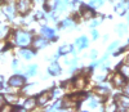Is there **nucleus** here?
I'll use <instances>...</instances> for the list:
<instances>
[{"label":"nucleus","instance_id":"32","mask_svg":"<svg viewBox=\"0 0 129 112\" xmlns=\"http://www.w3.org/2000/svg\"><path fill=\"white\" fill-rule=\"evenodd\" d=\"M124 93H125L126 95H129V84L125 85V88H124Z\"/></svg>","mask_w":129,"mask_h":112},{"label":"nucleus","instance_id":"28","mask_svg":"<svg viewBox=\"0 0 129 112\" xmlns=\"http://www.w3.org/2000/svg\"><path fill=\"white\" fill-rule=\"evenodd\" d=\"M59 107H61V102H56V104L53 106V107H50L49 111H54V109H57V108H59Z\"/></svg>","mask_w":129,"mask_h":112},{"label":"nucleus","instance_id":"18","mask_svg":"<svg viewBox=\"0 0 129 112\" xmlns=\"http://www.w3.org/2000/svg\"><path fill=\"white\" fill-rule=\"evenodd\" d=\"M71 52H72V45H69V44L59 48V54H69Z\"/></svg>","mask_w":129,"mask_h":112},{"label":"nucleus","instance_id":"23","mask_svg":"<svg viewBox=\"0 0 129 112\" xmlns=\"http://www.w3.org/2000/svg\"><path fill=\"white\" fill-rule=\"evenodd\" d=\"M5 99L8 100L9 103H12V104H13V102H16V100H17V98H16L14 95L12 97V95H9V94H8V95H5Z\"/></svg>","mask_w":129,"mask_h":112},{"label":"nucleus","instance_id":"30","mask_svg":"<svg viewBox=\"0 0 129 112\" xmlns=\"http://www.w3.org/2000/svg\"><path fill=\"white\" fill-rule=\"evenodd\" d=\"M5 97H3V95H0V107H3L4 104H5Z\"/></svg>","mask_w":129,"mask_h":112},{"label":"nucleus","instance_id":"29","mask_svg":"<svg viewBox=\"0 0 129 112\" xmlns=\"http://www.w3.org/2000/svg\"><path fill=\"white\" fill-rule=\"evenodd\" d=\"M117 45H119V43H117V41H116V43H114V44H111V45L109 47V52H112V50H114Z\"/></svg>","mask_w":129,"mask_h":112},{"label":"nucleus","instance_id":"12","mask_svg":"<svg viewBox=\"0 0 129 112\" xmlns=\"http://www.w3.org/2000/svg\"><path fill=\"white\" fill-rule=\"evenodd\" d=\"M85 84H87V80H85L84 77H76L74 81V85L76 89H83L85 86Z\"/></svg>","mask_w":129,"mask_h":112},{"label":"nucleus","instance_id":"8","mask_svg":"<svg viewBox=\"0 0 129 112\" xmlns=\"http://www.w3.org/2000/svg\"><path fill=\"white\" fill-rule=\"evenodd\" d=\"M112 81H114V84H115L116 86H121V85L125 84V77H124L121 73H116V75L114 76Z\"/></svg>","mask_w":129,"mask_h":112},{"label":"nucleus","instance_id":"34","mask_svg":"<svg viewBox=\"0 0 129 112\" xmlns=\"http://www.w3.org/2000/svg\"><path fill=\"white\" fill-rule=\"evenodd\" d=\"M59 93H61L59 90H54V92H53V97H58V95H59Z\"/></svg>","mask_w":129,"mask_h":112},{"label":"nucleus","instance_id":"16","mask_svg":"<svg viewBox=\"0 0 129 112\" xmlns=\"http://www.w3.org/2000/svg\"><path fill=\"white\" fill-rule=\"evenodd\" d=\"M58 0H47L45 2V5H47V9H54L58 7Z\"/></svg>","mask_w":129,"mask_h":112},{"label":"nucleus","instance_id":"37","mask_svg":"<svg viewBox=\"0 0 129 112\" xmlns=\"http://www.w3.org/2000/svg\"><path fill=\"white\" fill-rule=\"evenodd\" d=\"M126 61H128V63H129V55H128V58H126Z\"/></svg>","mask_w":129,"mask_h":112},{"label":"nucleus","instance_id":"20","mask_svg":"<svg viewBox=\"0 0 129 112\" xmlns=\"http://www.w3.org/2000/svg\"><path fill=\"white\" fill-rule=\"evenodd\" d=\"M126 3H120L119 5H117L116 7V10H117V13H119V14H123L124 12H126Z\"/></svg>","mask_w":129,"mask_h":112},{"label":"nucleus","instance_id":"24","mask_svg":"<svg viewBox=\"0 0 129 112\" xmlns=\"http://www.w3.org/2000/svg\"><path fill=\"white\" fill-rule=\"evenodd\" d=\"M90 5L92 7H100V5H102V0H92Z\"/></svg>","mask_w":129,"mask_h":112},{"label":"nucleus","instance_id":"26","mask_svg":"<svg viewBox=\"0 0 129 112\" xmlns=\"http://www.w3.org/2000/svg\"><path fill=\"white\" fill-rule=\"evenodd\" d=\"M97 104H98V100L94 99V98H92V99H90V103H89V106H90L92 108H94V107H97Z\"/></svg>","mask_w":129,"mask_h":112},{"label":"nucleus","instance_id":"21","mask_svg":"<svg viewBox=\"0 0 129 112\" xmlns=\"http://www.w3.org/2000/svg\"><path fill=\"white\" fill-rule=\"evenodd\" d=\"M36 68H38L36 66H30V67H28V71H27V75H30V76L34 75V73L36 72Z\"/></svg>","mask_w":129,"mask_h":112},{"label":"nucleus","instance_id":"5","mask_svg":"<svg viewBox=\"0 0 129 112\" xmlns=\"http://www.w3.org/2000/svg\"><path fill=\"white\" fill-rule=\"evenodd\" d=\"M2 12H3V14L7 16L9 19H13L14 16H16V9H14V7H13L12 4H7V5H4L3 9H2Z\"/></svg>","mask_w":129,"mask_h":112},{"label":"nucleus","instance_id":"15","mask_svg":"<svg viewBox=\"0 0 129 112\" xmlns=\"http://www.w3.org/2000/svg\"><path fill=\"white\" fill-rule=\"evenodd\" d=\"M95 94L97 95H101V97H106L107 94H109V89L107 88H102V86H98V88H95Z\"/></svg>","mask_w":129,"mask_h":112},{"label":"nucleus","instance_id":"38","mask_svg":"<svg viewBox=\"0 0 129 112\" xmlns=\"http://www.w3.org/2000/svg\"><path fill=\"white\" fill-rule=\"evenodd\" d=\"M128 19H129V16H128Z\"/></svg>","mask_w":129,"mask_h":112},{"label":"nucleus","instance_id":"14","mask_svg":"<svg viewBox=\"0 0 129 112\" xmlns=\"http://www.w3.org/2000/svg\"><path fill=\"white\" fill-rule=\"evenodd\" d=\"M41 33L45 38H48V39H53V38H54V31H53L52 28H49V27H43L41 28Z\"/></svg>","mask_w":129,"mask_h":112},{"label":"nucleus","instance_id":"25","mask_svg":"<svg viewBox=\"0 0 129 112\" xmlns=\"http://www.w3.org/2000/svg\"><path fill=\"white\" fill-rule=\"evenodd\" d=\"M125 30H126V27H125L124 25H120V26H117V31H119V33H120V35H123V33L125 32Z\"/></svg>","mask_w":129,"mask_h":112},{"label":"nucleus","instance_id":"27","mask_svg":"<svg viewBox=\"0 0 129 112\" xmlns=\"http://www.w3.org/2000/svg\"><path fill=\"white\" fill-rule=\"evenodd\" d=\"M62 26H63V27H69V26H72V21H71V19H66V21H63Z\"/></svg>","mask_w":129,"mask_h":112},{"label":"nucleus","instance_id":"22","mask_svg":"<svg viewBox=\"0 0 129 112\" xmlns=\"http://www.w3.org/2000/svg\"><path fill=\"white\" fill-rule=\"evenodd\" d=\"M7 31H8V28H7V27L0 26V38H4V36L7 35Z\"/></svg>","mask_w":129,"mask_h":112},{"label":"nucleus","instance_id":"35","mask_svg":"<svg viewBox=\"0 0 129 112\" xmlns=\"http://www.w3.org/2000/svg\"><path fill=\"white\" fill-rule=\"evenodd\" d=\"M90 57H92V58H95V57H97V52H95V50H93V52H92Z\"/></svg>","mask_w":129,"mask_h":112},{"label":"nucleus","instance_id":"10","mask_svg":"<svg viewBox=\"0 0 129 112\" xmlns=\"http://www.w3.org/2000/svg\"><path fill=\"white\" fill-rule=\"evenodd\" d=\"M81 14H83V17L85 19H89V18H92L94 16V12L88 7H81Z\"/></svg>","mask_w":129,"mask_h":112},{"label":"nucleus","instance_id":"9","mask_svg":"<svg viewBox=\"0 0 129 112\" xmlns=\"http://www.w3.org/2000/svg\"><path fill=\"white\" fill-rule=\"evenodd\" d=\"M48 71H49L50 75H59V73H61V67H59V64H58L57 62H54V63H52V64L49 66Z\"/></svg>","mask_w":129,"mask_h":112},{"label":"nucleus","instance_id":"33","mask_svg":"<svg viewBox=\"0 0 129 112\" xmlns=\"http://www.w3.org/2000/svg\"><path fill=\"white\" fill-rule=\"evenodd\" d=\"M92 36H93L94 39H97V38H98V32H97L95 30H94V31H92Z\"/></svg>","mask_w":129,"mask_h":112},{"label":"nucleus","instance_id":"4","mask_svg":"<svg viewBox=\"0 0 129 112\" xmlns=\"http://www.w3.org/2000/svg\"><path fill=\"white\" fill-rule=\"evenodd\" d=\"M23 84H25V79L22 76H19V75H14V76H12L9 79V85L13 86V88H19V86H22Z\"/></svg>","mask_w":129,"mask_h":112},{"label":"nucleus","instance_id":"19","mask_svg":"<svg viewBox=\"0 0 129 112\" xmlns=\"http://www.w3.org/2000/svg\"><path fill=\"white\" fill-rule=\"evenodd\" d=\"M21 55H22L23 58H26V59H30V58H32L34 53H32L31 50H28V49H22L21 50Z\"/></svg>","mask_w":129,"mask_h":112},{"label":"nucleus","instance_id":"31","mask_svg":"<svg viewBox=\"0 0 129 112\" xmlns=\"http://www.w3.org/2000/svg\"><path fill=\"white\" fill-rule=\"evenodd\" d=\"M10 109H12V107H10V106H7V104H4V106L2 107V111H10Z\"/></svg>","mask_w":129,"mask_h":112},{"label":"nucleus","instance_id":"3","mask_svg":"<svg viewBox=\"0 0 129 112\" xmlns=\"http://www.w3.org/2000/svg\"><path fill=\"white\" fill-rule=\"evenodd\" d=\"M116 106L120 111L129 109V95H119L116 98Z\"/></svg>","mask_w":129,"mask_h":112},{"label":"nucleus","instance_id":"7","mask_svg":"<svg viewBox=\"0 0 129 112\" xmlns=\"http://www.w3.org/2000/svg\"><path fill=\"white\" fill-rule=\"evenodd\" d=\"M34 47L36 48V49H40V48H44V47H47V44H48V41L44 39V38H38V39H35L34 40Z\"/></svg>","mask_w":129,"mask_h":112},{"label":"nucleus","instance_id":"13","mask_svg":"<svg viewBox=\"0 0 129 112\" xmlns=\"http://www.w3.org/2000/svg\"><path fill=\"white\" fill-rule=\"evenodd\" d=\"M76 45L79 49H83V48H87L88 47V39L85 38V36H81L76 40Z\"/></svg>","mask_w":129,"mask_h":112},{"label":"nucleus","instance_id":"2","mask_svg":"<svg viewBox=\"0 0 129 112\" xmlns=\"http://www.w3.org/2000/svg\"><path fill=\"white\" fill-rule=\"evenodd\" d=\"M32 8V2L31 0H18L17 4V10L21 14H27Z\"/></svg>","mask_w":129,"mask_h":112},{"label":"nucleus","instance_id":"36","mask_svg":"<svg viewBox=\"0 0 129 112\" xmlns=\"http://www.w3.org/2000/svg\"><path fill=\"white\" fill-rule=\"evenodd\" d=\"M2 88H3V84H2V83H0V89H2Z\"/></svg>","mask_w":129,"mask_h":112},{"label":"nucleus","instance_id":"6","mask_svg":"<svg viewBox=\"0 0 129 112\" xmlns=\"http://www.w3.org/2000/svg\"><path fill=\"white\" fill-rule=\"evenodd\" d=\"M52 95H53V93H50V92H44V93H41L39 97H38V104L39 106H45L48 102H49V99L52 98Z\"/></svg>","mask_w":129,"mask_h":112},{"label":"nucleus","instance_id":"17","mask_svg":"<svg viewBox=\"0 0 129 112\" xmlns=\"http://www.w3.org/2000/svg\"><path fill=\"white\" fill-rule=\"evenodd\" d=\"M120 73L125 77V79H129V64H123L120 67Z\"/></svg>","mask_w":129,"mask_h":112},{"label":"nucleus","instance_id":"1","mask_svg":"<svg viewBox=\"0 0 129 112\" xmlns=\"http://www.w3.org/2000/svg\"><path fill=\"white\" fill-rule=\"evenodd\" d=\"M16 44L19 47H27L31 43V35L26 31H17L16 32Z\"/></svg>","mask_w":129,"mask_h":112},{"label":"nucleus","instance_id":"11","mask_svg":"<svg viewBox=\"0 0 129 112\" xmlns=\"http://www.w3.org/2000/svg\"><path fill=\"white\" fill-rule=\"evenodd\" d=\"M36 103H38V100H36V99H34V98H28V99L25 100L23 108H25V109H32V108L35 107Z\"/></svg>","mask_w":129,"mask_h":112}]
</instances>
